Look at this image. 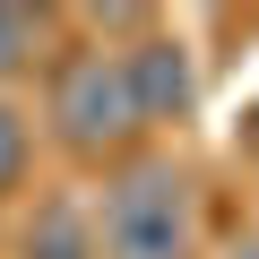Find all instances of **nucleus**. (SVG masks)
<instances>
[{
    "label": "nucleus",
    "mask_w": 259,
    "mask_h": 259,
    "mask_svg": "<svg viewBox=\"0 0 259 259\" xmlns=\"http://www.w3.org/2000/svg\"><path fill=\"white\" fill-rule=\"evenodd\" d=\"M95 259H190V182L173 164H130L104 190Z\"/></svg>",
    "instance_id": "obj_1"
},
{
    "label": "nucleus",
    "mask_w": 259,
    "mask_h": 259,
    "mask_svg": "<svg viewBox=\"0 0 259 259\" xmlns=\"http://www.w3.org/2000/svg\"><path fill=\"white\" fill-rule=\"evenodd\" d=\"M52 121H61L69 147H112V139H130V130H139V112H130L121 61H104V52L69 61L61 87H52Z\"/></svg>",
    "instance_id": "obj_2"
},
{
    "label": "nucleus",
    "mask_w": 259,
    "mask_h": 259,
    "mask_svg": "<svg viewBox=\"0 0 259 259\" xmlns=\"http://www.w3.org/2000/svg\"><path fill=\"white\" fill-rule=\"evenodd\" d=\"M121 87H130V112L139 121H182L199 78H190V44L182 35H139L121 52Z\"/></svg>",
    "instance_id": "obj_3"
},
{
    "label": "nucleus",
    "mask_w": 259,
    "mask_h": 259,
    "mask_svg": "<svg viewBox=\"0 0 259 259\" xmlns=\"http://www.w3.org/2000/svg\"><path fill=\"white\" fill-rule=\"evenodd\" d=\"M18 259H95V225L78 216V199H44L26 242H18Z\"/></svg>",
    "instance_id": "obj_4"
},
{
    "label": "nucleus",
    "mask_w": 259,
    "mask_h": 259,
    "mask_svg": "<svg viewBox=\"0 0 259 259\" xmlns=\"http://www.w3.org/2000/svg\"><path fill=\"white\" fill-rule=\"evenodd\" d=\"M35 44H44V26H35L26 9H0V78L26 69V61H35Z\"/></svg>",
    "instance_id": "obj_5"
},
{
    "label": "nucleus",
    "mask_w": 259,
    "mask_h": 259,
    "mask_svg": "<svg viewBox=\"0 0 259 259\" xmlns=\"http://www.w3.org/2000/svg\"><path fill=\"white\" fill-rule=\"evenodd\" d=\"M18 173H26V112L0 104V190H9Z\"/></svg>",
    "instance_id": "obj_6"
},
{
    "label": "nucleus",
    "mask_w": 259,
    "mask_h": 259,
    "mask_svg": "<svg viewBox=\"0 0 259 259\" xmlns=\"http://www.w3.org/2000/svg\"><path fill=\"white\" fill-rule=\"evenodd\" d=\"M233 259H259V242H242V250H233Z\"/></svg>",
    "instance_id": "obj_7"
}]
</instances>
